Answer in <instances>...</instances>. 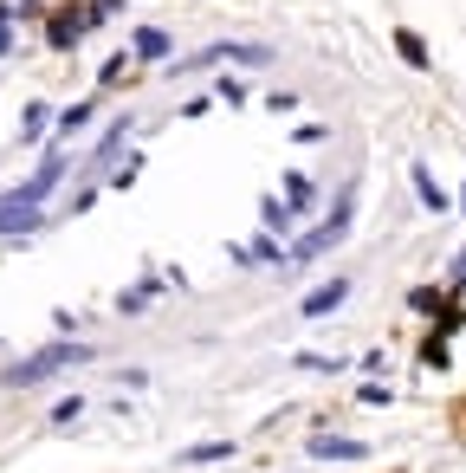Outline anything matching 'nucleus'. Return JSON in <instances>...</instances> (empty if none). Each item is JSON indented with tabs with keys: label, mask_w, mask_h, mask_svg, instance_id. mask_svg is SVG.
Returning a JSON list of instances; mask_svg holds the SVG:
<instances>
[{
	"label": "nucleus",
	"mask_w": 466,
	"mask_h": 473,
	"mask_svg": "<svg viewBox=\"0 0 466 473\" xmlns=\"http://www.w3.org/2000/svg\"><path fill=\"white\" fill-rule=\"evenodd\" d=\"M415 188H421V201H428V208H447V194L434 188V175H428V169H415Z\"/></svg>",
	"instance_id": "8"
},
{
	"label": "nucleus",
	"mask_w": 466,
	"mask_h": 473,
	"mask_svg": "<svg viewBox=\"0 0 466 473\" xmlns=\"http://www.w3.org/2000/svg\"><path fill=\"white\" fill-rule=\"evenodd\" d=\"M85 123H91V104H71V110H65V123H58V130H85Z\"/></svg>",
	"instance_id": "11"
},
{
	"label": "nucleus",
	"mask_w": 466,
	"mask_h": 473,
	"mask_svg": "<svg viewBox=\"0 0 466 473\" xmlns=\"http://www.w3.org/2000/svg\"><path fill=\"white\" fill-rule=\"evenodd\" d=\"M71 363H91V344H46V351H33L26 363L7 370V389H33V383H46V376H58Z\"/></svg>",
	"instance_id": "1"
},
{
	"label": "nucleus",
	"mask_w": 466,
	"mask_h": 473,
	"mask_svg": "<svg viewBox=\"0 0 466 473\" xmlns=\"http://www.w3.org/2000/svg\"><path fill=\"white\" fill-rule=\"evenodd\" d=\"M7 39H14V14L0 7V52H7Z\"/></svg>",
	"instance_id": "12"
},
{
	"label": "nucleus",
	"mask_w": 466,
	"mask_h": 473,
	"mask_svg": "<svg viewBox=\"0 0 466 473\" xmlns=\"http://www.w3.org/2000/svg\"><path fill=\"white\" fill-rule=\"evenodd\" d=\"M311 460H363V441H337V435H318V441H311Z\"/></svg>",
	"instance_id": "6"
},
{
	"label": "nucleus",
	"mask_w": 466,
	"mask_h": 473,
	"mask_svg": "<svg viewBox=\"0 0 466 473\" xmlns=\"http://www.w3.org/2000/svg\"><path fill=\"white\" fill-rule=\"evenodd\" d=\"M396 46H402V58H415V65H428V46H421L415 33H396Z\"/></svg>",
	"instance_id": "9"
},
{
	"label": "nucleus",
	"mask_w": 466,
	"mask_h": 473,
	"mask_svg": "<svg viewBox=\"0 0 466 473\" xmlns=\"http://www.w3.org/2000/svg\"><path fill=\"white\" fill-rule=\"evenodd\" d=\"M233 441H207V447H188V460H227Z\"/></svg>",
	"instance_id": "10"
},
{
	"label": "nucleus",
	"mask_w": 466,
	"mask_h": 473,
	"mask_svg": "<svg viewBox=\"0 0 466 473\" xmlns=\"http://www.w3.org/2000/svg\"><path fill=\"white\" fill-rule=\"evenodd\" d=\"M344 299H350V279H331V286H318V292L304 299V318H324V311H337Z\"/></svg>",
	"instance_id": "4"
},
{
	"label": "nucleus",
	"mask_w": 466,
	"mask_h": 473,
	"mask_svg": "<svg viewBox=\"0 0 466 473\" xmlns=\"http://www.w3.org/2000/svg\"><path fill=\"white\" fill-rule=\"evenodd\" d=\"M136 52H143V58H163V52H169V33H155V26L136 33Z\"/></svg>",
	"instance_id": "7"
},
{
	"label": "nucleus",
	"mask_w": 466,
	"mask_h": 473,
	"mask_svg": "<svg viewBox=\"0 0 466 473\" xmlns=\"http://www.w3.org/2000/svg\"><path fill=\"white\" fill-rule=\"evenodd\" d=\"M58 175H65V156H46V163H39V175H33V182H20L7 201H20V208H39V201L58 188Z\"/></svg>",
	"instance_id": "3"
},
{
	"label": "nucleus",
	"mask_w": 466,
	"mask_h": 473,
	"mask_svg": "<svg viewBox=\"0 0 466 473\" xmlns=\"http://www.w3.org/2000/svg\"><path fill=\"white\" fill-rule=\"evenodd\" d=\"M26 227H46V215L20 208V201H0V234H26Z\"/></svg>",
	"instance_id": "5"
},
{
	"label": "nucleus",
	"mask_w": 466,
	"mask_h": 473,
	"mask_svg": "<svg viewBox=\"0 0 466 473\" xmlns=\"http://www.w3.org/2000/svg\"><path fill=\"white\" fill-rule=\"evenodd\" d=\"M350 215H356V194H337V208H331V221L318 227V234H304L298 240V259H318V253H331L344 234H350Z\"/></svg>",
	"instance_id": "2"
}]
</instances>
